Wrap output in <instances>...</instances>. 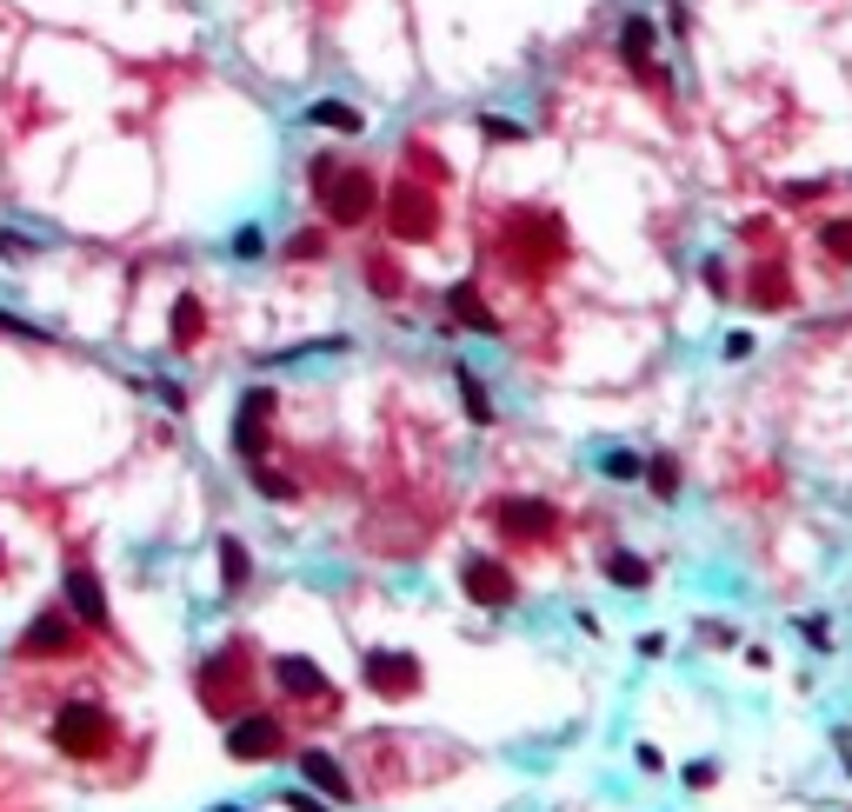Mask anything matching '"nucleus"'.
<instances>
[{"label": "nucleus", "instance_id": "1", "mask_svg": "<svg viewBox=\"0 0 852 812\" xmlns=\"http://www.w3.org/2000/svg\"><path fill=\"white\" fill-rule=\"evenodd\" d=\"M313 194L326 200V220L354 227L373 213V174L367 167H339V160H313Z\"/></svg>", "mask_w": 852, "mask_h": 812}, {"label": "nucleus", "instance_id": "2", "mask_svg": "<svg viewBox=\"0 0 852 812\" xmlns=\"http://www.w3.org/2000/svg\"><path fill=\"white\" fill-rule=\"evenodd\" d=\"M107 740H114V719H107V706H101V699H88V693H80V699H67V706L54 712V746H60V753L88 759V753H101Z\"/></svg>", "mask_w": 852, "mask_h": 812}, {"label": "nucleus", "instance_id": "3", "mask_svg": "<svg viewBox=\"0 0 852 812\" xmlns=\"http://www.w3.org/2000/svg\"><path fill=\"white\" fill-rule=\"evenodd\" d=\"M387 227L400 240H434L440 233V200L426 194V187H393L387 194Z\"/></svg>", "mask_w": 852, "mask_h": 812}, {"label": "nucleus", "instance_id": "4", "mask_svg": "<svg viewBox=\"0 0 852 812\" xmlns=\"http://www.w3.org/2000/svg\"><path fill=\"white\" fill-rule=\"evenodd\" d=\"M280 746H287V733H280L274 712H246V719L227 726V753H233V759H274Z\"/></svg>", "mask_w": 852, "mask_h": 812}, {"label": "nucleus", "instance_id": "5", "mask_svg": "<svg viewBox=\"0 0 852 812\" xmlns=\"http://www.w3.org/2000/svg\"><path fill=\"white\" fill-rule=\"evenodd\" d=\"M520 240V267L527 274H540V260H553L560 247H566V233H560V220L553 213H514V227H506Z\"/></svg>", "mask_w": 852, "mask_h": 812}, {"label": "nucleus", "instance_id": "6", "mask_svg": "<svg viewBox=\"0 0 852 812\" xmlns=\"http://www.w3.org/2000/svg\"><path fill=\"white\" fill-rule=\"evenodd\" d=\"M73 646H80V633H73L67 613H41V619H27V633H21V653H27V660H60V653H73Z\"/></svg>", "mask_w": 852, "mask_h": 812}, {"label": "nucleus", "instance_id": "7", "mask_svg": "<svg viewBox=\"0 0 852 812\" xmlns=\"http://www.w3.org/2000/svg\"><path fill=\"white\" fill-rule=\"evenodd\" d=\"M553 526H560V513H553L546 500H506V507H499V533H506V540L540 546V540H553Z\"/></svg>", "mask_w": 852, "mask_h": 812}, {"label": "nucleus", "instance_id": "8", "mask_svg": "<svg viewBox=\"0 0 852 812\" xmlns=\"http://www.w3.org/2000/svg\"><path fill=\"white\" fill-rule=\"evenodd\" d=\"M267 414H274V386H253L240 399V420H233V446L246 460H261V446H267Z\"/></svg>", "mask_w": 852, "mask_h": 812}, {"label": "nucleus", "instance_id": "9", "mask_svg": "<svg viewBox=\"0 0 852 812\" xmlns=\"http://www.w3.org/2000/svg\"><path fill=\"white\" fill-rule=\"evenodd\" d=\"M367 686L406 699V693L419 686V660H413V653H387V646H380V653H367Z\"/></svg>", "mask_w": 852, "mask_h": 812}, {"label": "nucleus", "instance_id": "10", "mask_svg": "<svg viewBox=\"0 0 852 812\" xmlns=\"http://www.w3.org/2000/svg\"><path fill=\"white\" fill-rule=\"evenodd\" d=\"M467 593L480 606H506V600H514V573H506L499 559H467Z\"/></svg>", "mask_w": 852, "mask_h": 812}, {"label": "nucleus", "instance_id": "11", "mask_svg": "<svg viewBox=\"0 0 852 812\" xmlns=\"http://www.w3.org/2000/svg\"><path fill=\"white\" fill-rule=\"evenodd\" d=\"M67 606L88 626H107V593H101V580L88 573V566H73V573H67Z\"/></svg>", "mask_w": 852, "mask_h": 812}, {"label": "nucleus", "instance_id": "12", "mask_svg": "<svg viewBox=\"0 0 852 812\" xmlns=\"http://www.w3.org/2000/svg\"><path fill=\"white\" fill-rule=\"evenodd\" d=\"M447 313L460 320V327H473V334H499V320L486 313V300H480V287H473V280H460V287L447 293Z\"/></svg>", "mask_w": 852, "mask_h": 812}, {"label": "nucleus", "instance_id": "13", "mask_svg": "<svg viewBox=\"0 0 852 812\" xmlns=\"http://www.w3.org/2000/svg\"><path fill=\"white\" fill-rule=\"evenodd\" d=\"M274 680H280L287 693H300V699H333V686H326V673H320L313 660H280Z\"/></svg>", "mask_w": 852, "mask_h": 812}, {"label": "nucleus", "instance_id": "14", "mask_svg": "<svg viewBox=\"0 0 852 812\" xmlns=\"http://www.w3.org/2000/svg\"><path fill=\"white\" fill-rule=\"evenodd\" d=\"M300 773H307V786H320V792H326L333 805H339V799H354V786H347V773H339V766H333L326 753H300Z\"/></svg>", "mask_w": 852, "mask_h": 812}, {"label": "nucleus", "instance_id": "15", "mask_svg": "<svg viewBox=\"0 0 852 812\" xmlns=\"http://www.w3.org/2000/svg\"><path fill=\"white\" fill-rule=\"evenodd\" d=\"M307 120H320V127H333V134H360V127H367V114L347 107V101H313Z\"/></svg>", "mask_w": 852, "mask_h": 812}, {"label": "nucleus", "instance_id": "16", "mask_svg": "<svg viewBox=\"0 0 852 812\" xmlns=\"http://www.w3.org/2000/svg\"><path fill=\"white\" fill-rule=\"evenodd\" d=\"M200 334H207V306H200L194 293H181V300H174V347H194Z\"/></svg>", "mask_w": 852, "mask_h": 812}, {"label": "nucleus", "instance_id": "17", "mask_svg": "<svg viewBox=\"0 0 852 812\" xmlns=\"http://www.w3.org/2000/svg\"><path fill=\"white\" fill-rule=\"evenodd\" d=\"M620 54H626V60H633L640 73H646V60H653V27H646L640 14H633V21L620 27Z\"/></svg>", "mask_w": 852, "mask_h": 812}, {"label": "nucleus", "instance_id": "18", "mask_svg": "<svg viewBox=\"0 0 852 812\" xmlns=\"http://www.w3.org/2000/svg\"><path fill=\"white\" fill-rule=\"evenodd\" d=\"M453 380H460V399H467V414H473V420H480V427H486V420H493V399H486V386H480V380H473V373H467V367H460V373H453Z\"/></svg>", "mask_w": 852, "mask_h": 812}, {"label": "nucleus", "instance_id": "19", "mask_svg": "<svg viewBox=\"0 0 852 812\" xmlns=\"http://www.w3.org/2000/svg\"><path fill=\"white\" fill-rule=\"evenodd\" d=\"M752 300H759V306H786V300H793V287L780 280V267H765V274L752 280Z\"/></svg>", "mask_w": 852, "mask_h": 812}, {"label": "nucleus", "instance_id": "20", "mask_svg": "<svg viewBox=\"0 0 852 812\" xmlns=\"http://www.w3.org/2000/svg\"><path fill=\"white\" fill-rule=\"evenodd\" d=\"M220 580H227V587H246V546H240V540H220Z\"/></svg>", "mask_w": 852, "mask_h": 812}, {"label": "nucleus", "instance_id": "21", "mask_svg": "<svg viewBox=\"0 0 852 812\" xmlns=\"http://www.w3.org/2000/svg\"><path fill=\"white\" fill-rule=\"evenodd\" d=\"M607 573H613L620 587H646V559H640V553H613V559H607Z\"/></svg>", "mask_w": 852, "mask_h": 812}, {"label": "nucleus", "instance_id": "22", "mask_svg": "<svg viewBox=\"0 0 852 812\" xmlns=\"http://www.w3.org/2000/svg\"><path fill=\"white\" fill-rule=\"evenodd\" d=\"M819 240H826V254H832V260H852V220H826Z\"/></svg>", "mask_w": 852, "mask_h": 812}, {"label": "nucleus", "instance_id": "23", "mask_svg": "<svg viewBox=\"0 0 852 812\" xmlns=\"http://www.w3.org/2000/svg\"><path fill=\"white\" fill-rule=\"evenodd\" d=\"M367 280H373V293H400V267L393 260H367Z\"/></svg>", "mask_w": 852, "mask_h": 812}, {"label": "nucleus", "instance_id": "24", "mask_svg": "<svg viewBox=\"0 0 852 812\" xmlns=\"http://www.w3.org/2000/svg\"><path fill=\"white\" fill-rule=\"evenodd\" d=\"M261 494H267V500H293V479L274 473V466H261Z\"/></svg>", "mask_w": 852, "mask_h": 812}, {"label": "nucleus", "instance_id": "25", "mask_svg": "<svg viewBox=\"0 0 852 812\" xmlns=\"http://www.w3.org/2000/svg\"><path fill=\"white\" fill-rule=\"evenodd\" d=\"M653 494H679V466H672L666 453L653 460Z\"/></svg>", "mask_w": 852, "mask_h": 812}, {"label": "nucleus", "instance_id": "26", "mask_svg": "<svg viewBox=\"0 0 852 812\" xmlns=\"http://www.w3.org/2000/svg\"><path fill=\"white\" fill-rule=\"evenodd\" d=\"M607 473H620V479H633V473H640V460H633V453H607Z\"/></svg>", "mask_w": 852, "mask_h": 812}]
</instances>
